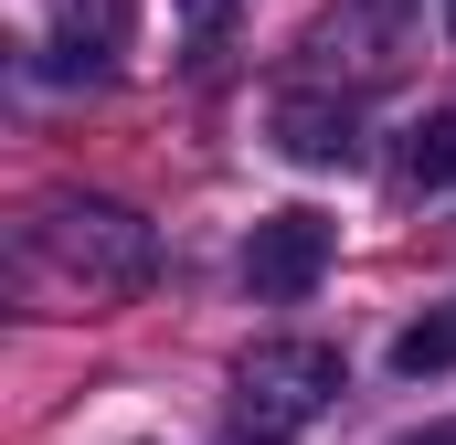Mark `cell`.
Here are the masks:
<instances>
[{"instance_id":"cell-2","label":"cell","mask_w":456,"mask_h":445,"mask_svg":"<svg viewBox=\"0 0 456 445\" xmlns=\"http://www.w3.org/2000/svg\"><path fill=\"white\" fill-rule=\"evenodd\" d=\"M340 403V350L330 339H255L244 360H233V414L255 425V435H297V425H319Z\"/></svg>"},{"instance_id":"cell-10","label":"cell","mask_w":456,"mask_h":445,"mask_svg":"<svg viewBox=\"0 0 456 445\" xmlns=\"http://www.w3.org/2000/svg\"><path fill=\"white\" fill-rule=\"evenodd\" d=\"M446 32H456V0H446Z\"/></svg>"},{"instance_id":"cell-3","label":"cell","mask_w":456,"mask_h":445,"mask_svg":"<svg viewBox=\"0 0 456 445\" xmlns=\"http://www.w3.org/2000/svg\"><path fill=\"white\" fill-rule=\"evenodd\" d=\"M330 255H340V222L330 213H265L244 233V287H255L265 308H297V297L330 276Z\"/></svg>"},{"instance_id":"cell-7","label":"cell","mask_w":456,"mask_h":445,"mask_svg":"<svg viewBox=\"0 0 456 445\" xmlns=\"http://www.w3.org/2000/svg\"><path fill=\"white\" fill-rule=\"evenodd\" d=\"M393 371H414V382L425 371H456V319H414V329L393 339Z\"/></svg>"},{"instance_id":"cell-6","label":"cell","mask_w":456,"mask_h":445,"mask_svg":"<svg viewBox=\"0 0 456 445\" xmlns=\"http://www.w3.org/2000/svg\"><path fill=\"white\" fill-rule=\"evenodd\" d=\"M403 191H456V117L403 127Z\"/></svg>"},{"instance_id":"cell-1","label":"cell","mask_w":456,"mask_h":445,"mask_svg":"<svg viewBox=\"0 0 456 445\" xmlns=\"http://www.w3.org/2000/svg\"><path fill=\"white\" fill-rule=\"evenodd\" d=\"M32 255H43L86 308H127V297H149V276H159V233L127 213V202H53V213L32 222Z\"/></svg>"},{"instance_id":"cell-9","label":"cell","mask_w":456,"mask_h":445,"mask_svg":"<svg viewBox=\"0 0 456 445\" xmlns=\"http://www.w3.org/2000/svg\"><path fill=\"white\" fill-rule=\"evenodd\" d=\"M403 445H456V425H425V435H403Z\"/></svg>"},{"instance_id":"cell-5","label":"cell","mask_w":456,"mask_h":445,"mask_svg":"<svg viewBox=\"0 0 456 445\" xmlns=\"http://www.w3.org/2000/svg\"><path fill=\"white\" fill-rule=\"evenodd\" d=\"M53 32L107 64V53H127V32H138V0H53Z\"/></svg>"},{"instance_id":"cell-8","label":"cell","mask_w":456,"mask_h":445,"mask_svg":"<svg viewBox=\"0 0 456 445\" xmlns=\"http://www.w3.org/2000/svg\"><path fill=\"white\" fill-rule=\"evenodd\" d=\"M170 11H181L191 32H224V21H233V0H170Z\"/></svg>"},{"instance_id":"cell-4","label":"cell","mask_w":456,"mask_h":445,"mask_svg":"<svg viewBox=\"0 0 456 445\" xmlns=\"http://www.w3.org/2000/svg\"><path fill=\"white\" fill-rule=\"evenodd\" d=\"M276 149L297 159V170H350L361 159V117H350V96H276Z\"/></svg>"}]
</instances>
